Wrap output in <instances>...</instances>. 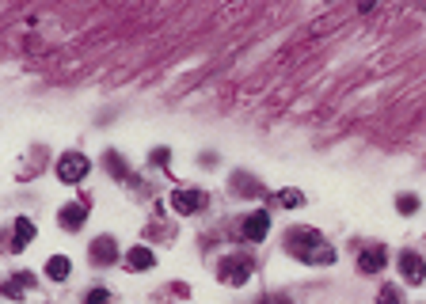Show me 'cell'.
<instances>
[{"label":"cell","instance_id":"d6986e66","mask_svg":"<svg viewBox=\"0 0 426 304\" xmlns=\"http://www.w3.org/2000/svg\"><path fill=\"white\" fill-rule=\"evenodd\" d=\"M278 202H282V206H289V209H293V206H301V202H304V194H301V190H282V194H278Z\"/></svg>","mask_w":426,"mask_h":304},{"label":"cell","instance_id":"44dd1931","mask_svg":"<svg viewBox=\"0 0 426 304\" xmlns=\"http://www.w3.org/2000/svg\"><path fill=\"white\" fill-rule=\"evenodd\" d=\"M259 304H289V296H262Z\"/></svg>","mask_w":426,"mask_h":304},{"label":"cell","instance_id":"7a4b0ae2","mask_svg":"<svg viewBox=\"0 0 426 304\" xmlns=\"http://www.w3.org/2000/svg\"><path fill=\"white\" fill-rule=\"evenodd\" d=\"M251 274H255V263L247 255H229L217 263V278L225 285H244V281H251Z\"/></svg>","mask_w":426,"mask_h":304},{"label":"cell","instance_id":"ac0fdd59","mask_svg":"<svg viewBox=\"0 0 426 304\" xmlns=\"http://www.w3.org/2000/svg\"><path fill=\"white\" fill-rule=\"evenodd\" d=\"M84 304H111V293H106V289H88Z\"/></svg>","mask_w":426,"mask_h":304},{"label":"cell","instance_id":"8fae6325","mask_svg":"<svg viewBox=\"0 0 426 304\" xmlns=\"http://www.w3.org/2000/svg\"><path fill=\"white\" fill-rule=\"evenodd\" d=\"M153 266H156V255H153V247L137 244V247H130V251H126V270L141 274V270H153Z\"/></svg>","mask_w":426,"mask_h":304},{"label":"cell","instance_id":"5b68a950","mask_svg":"<svg viewBox=\"0 0 426 304\" xmlns=\"http://www.w3.org/2000/svg\"><path fill=\"white\" fill-rule=\"evenodd\" d=\"M244 239L247 244H262V239H267V232H271V213H267V209H255V213H247L244 217Z\"/></svg>","mask_w":426,"mask_h":304},{"label":"cell","instance_id":"30bf717a","mask_svg":"<svg viewBox=\"0 0 426 304\" xmlns=\"http://www.w3.org/2000/svg\"><path fill=\"white\" fill-rule=\"evenodd\" d=\"M38 236V229H34V221L31 217H16V229H12V251H27L31 247V239Z\"/></svg>","mask_w":426,"mask_h":304},{"label":"cell","instance_id":"4fadbf2b","mask_svg":"<svg viewBox=\"0 0 426 304\" xmlns=\"http://www.w3.org/2000/svg\"><path fill=\"white\" fill-rule=\"evenodd\" d=\"M103 164H106V172L115 175V179H133V175H130V164L118 156L115 148H106V152H103Z\"/></svg>","mask_w":426,"mask_h":304},{"label":"cell","instance_id":"52a82bcc","mask_svg":"<svg viewBox=\"0 0 426 304\" xmlns=\"http://www.w3.org/2000/svg\"><path fill=\"white\" fill-rule=\"evenodd\" d=\"M91 263L96 266H115L118 263V255H122V251H118V244L111 236H99V239H91Z\"/></svg>","mask_w":426,"mask_h":304},{"label":"cell","instance_id":"6da1fadb","mask_svg":"<svg viewBox=\"0 0 426 304\" xmlns=\"http://www.w3.org/2000/svg\"><path fill=\"white\" fill-rule=\"evenodd\" d=\"M286 251L293 259H301V263H309V266H331L335 263V247L320 236L316 229H304V224H297V229L286 232Z\"/></svg>","mask_w":426,"mask_h":304},{"label":"cell","instance_id":"277c9868","mask_svg":"<svg viewBox=\"0 0 426 304\" xmlns=\"http://www.w3.org/2000/svg\"><path fill=\"white\" fill-rule=\"evenodd\" d=\"M210 206V194L205 190H194V187H179L172 194V209L179 217H190V213H202V209Z\"/></svg>","mask_w":426,"mask_h":304},{"label":"cell","instance_id":"5bb4252c","mask_svg":"<svg viewBox=\"0 0 426 304\" xmlns=\"http://www.w3.org/2000/svg\"><path fill=\"white\" fill-rule=\"evenodd\" d=\"M69 274H73V263H69V255H54L46 263V278H54V281H65Z\"/></svg>","mask_w":426,"mask_h":304},{"label":"cell","instance_id":"3957f363","mask_svg":"<svg viewBox=\"0 0 426 304\" xmlns=\"http://www.w3.org/2000/svg\"><path fill=\"white\" fill-rule=\"evenodd\" d=\"M88 172H91V160L84 156V152H61V160H58V179L61 183L76 187V183H80Z\"/></svg>","mask_w":426,"mask_h":304},{"label":"cell","instance_id":"ba28073f","mask_svg":"<svg viewBox=\"0 0 426 304\" xmlns=\"http://www.w3.org/2000/svg\"><path fill=\"white\" fill-rule=\"evenodd\" d=\"M385 263H388V251L381 244H369L366 251L358 255V274H381V270H385Z\"/></svg>","mask_w":426,"mask_h":304},{"label":"cell","instance_id":"8992f818","mask_svg":"<svg viewBox=\"0 0 426 304\" xmlns=\"http://www.w3.org/2000/svg\"><path fill=\"white\" fill-rule=\"evenodd\" d=\"M400 274L407 285H423L426 281V259L418 255V251H403L400 255Z\"/></svg>","mask_w":426,"mask_h":304},{"label":"cell","instance_id":"9c48e42d","mask_svg":"<svg viewBox=\"0 0 426 304\" xmlns=\"http://www.w3.org/2000/svg\"><path fill=\"white\" fill-rule=\"evenodd\" d=\"M84 217H88V206H84V202H69V206H61L58 224L65 232H80L84 229Z\"/></svg>","mask_w":426,"mask_h":304},{"label":"cell","instance_id":"7c38bea8","mask_svg":"<svg viewBox=\"0 0 426 304\" xmlns=\"http://www.w3.org/2000/svg\"><path fill=\"white\" fill-rule=\"evenodd\" d=\"M232 194H244V198H259V194H267V190H262V183L255 179V175L232 172Z\"/></svg>","mask_w":426,"mask_h":304},{"label":"cell","instance_id":"e0dca14e","mask_svg":"<svg viewBox=\"0 0 426 304\" xmlns=\"http://www.w3.org/2000/svg\"><path fill=\"white\" fill-rule=\"evenodd\" d=\"M377 304H403V293L396 285H385V289H381V296H377Z\"/></svg>","mask_w":426,"mask_h":304},{"label":"cell","instance_id":"2e32d148","mask_svg":"<svg viewBox=\"0 0 426 304\" xmlns=\"http://www.w3.org/2000/svg\"><path fill=\"white\" fill-rule=\"evenodd\" d=\"M396 209H400L403 217H411V213L418 209V198H415V194H400V198H396Z\"/></svg>","mask_w":426,"mask_h":304},{"label":"cell","instance_id":"ffe728a7","mask_svg":"<svg viewBox=\"0 0 426 304\" xmlns=\"http://www.w3.org/2000/svg\"><path fill=\"white\" fill-rule=\"evenodd\" d=\"M153 164L168 167V148H156V152H153Z\"/></svg>","mask_w":426,"mask_h":304},{"label":"cell","instance_id":"9a60e30c","mask_svg":"<svg viewBox=\"0 0 426 304\" xmlns=\"http://www.w3.org/2000/svg\"><path fill=\"white\" fill-rule=\"evenodd\" d=\"M27 285H34V278H31V274H27V270H19L16 278H12L8 285H4V296H19V293H23Z\"/></svg>","mask_w":426,"mask_h":304}]
</instances>
